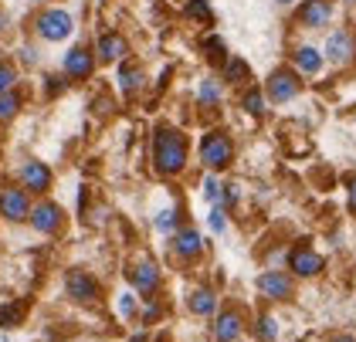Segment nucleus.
Returning a JSON list of instances; mask_svg holds the SVG:
<instances>
[{
  "label": "nucleus",
  "mask_w": 356,
  "mask_h": 342,
  "mask_svg": "<svg viewBox=\"0 0 356 342\" xmlns=\"http://www.w3.org/2000/svg\"><path fill=\"white\" fill-rule=\"evenodd\" d=\"M258 336H261V339H275V336H278V329H275V318H261V329H258Z\"/></svg>",
  "instance_id": "30"
},
{
  "label": "nucleus",
  "mask_w": 356,
  "mask_h": 342,
  "mask_svg": "<svg viewBox=\"0 0 356 342\" xmlns=\"http://www.w3.org/2000/svg\"><path fill=\"white\" fill-rule=\"evenodd\" d=\"M38 31H41V38H48V41H61V38L72 34V14H65V10H48V14L38 17Z\"/></svg>",
  "instance_id": "3"
},
{
  "label": "nucleus",
  "mask_w": 356,
  "mask_h": 342,
  "mask_svg": "<svg viewBox=\"0 0 356 342\" xmlns=\"http://www.w3.org/2000/svg\"><path fill=\"white\" fill-rule=\"evenodd\" d=\"M218 193H220L218 180H214V177H207V184H204V197H207V200H218Z\"/></svg>",
  "instance_id": "32"
},
{
  "label": "nucleus",
  "mask_w": 356,
  "mask_h": 342,
  "mask_svg": "<svg viewBox=\"0 0 356 342\" xmlns=\"http://www.w3.org/2000/svg\"><path fill=\"white\" fill-rule=\"evenodd\" d=\"M278 3H289V0H278Z\"/></svg>",
  "instance_id": "36"
},
{
  "label": "nucleus",
  "mask_w": 356,
  "mask_h": 342,
  "mask_svg": "<svg viewBox=\"0 0 356 342\" xmlns=\"http://www.w3.org/2000/svg\"><path fill=\"white\" fill-rule=\"evenodd\" d=\"M119 81H122V92H133V88H139V81H143V72H139V68H133V65H122Z\"/></svg>",
  "instance_id": "20"
},
{
  "label": "nucleus",
  "mask_w": 356,
  "mask_h": 342,
  "mask_svg": "<svg viewBox=\"0 0 356 342\" xmlns=\"http://www.w3.org/2000/svg\"><path fill=\"white\" fill-rule=\"evenodd\" d=\"M21 180H24L28 190L41 193V190H48V184H51V173H48V166H44V163H28V166L21 170Z\"/></svg>",
  "instance_id": "12"
},
{
  "label": "nucleus",
  "mask_w": 356,
  "mask_h": 342,
  "mask_svg": "<svg viewBox=\"0 0 356 342\" xmlns=\"http://www.w3.org/2000/svg\"><path fill=\"white\" fill-rule=\"evenodd\" d=\"M129 278H133V285H136V288L143 291V295H149V291L156 288V282H160V275H156V268H153V264H149V261L136 264Z\"/></svg>",
  "instance_id": "15"
},
{
  "label": "nucleus",
  "mask_w": 356,
  "mask_h": 342,
  "mask_svg": "<svg viewBox=\"0 0 356 342\" xmlns=\"http://www.w3.org/2000/svg\"><path fill=\"white\" fill-rule=\"evenodd\" d=\"M68 295L79 298V302H92V298L99 295V285H95L85 271H72V275H68Z\"/></svg>",
  "instance_id": "8"
},
{
  "label": "nucleus",
  "mask_w": 356,
  "mask_h": 342,
  "mask_svg": "<svg viewBox=\"0 0 356 342\" xmlns=\"http://www.w3.org/2000/svg\"><path fill=\"white\" fill-rule=\"evenodd\" d=\"M265 102H261V92H248L245 95V108L248 112H251V115H261V112H265Z\"/></svg>",
  "instance_id": "26"
},
{
  "label": "nucleus",
  "mask_w": 356,
  "mask_h": 342,
  "mask_svg": "<svg viewBox=\"0 0 356 342\" xmlns=\"http://www.w3.org/2000/svg\"><path fill=\"white\" fill-rule=\"evenodd\" d=\"M14 79H17V75H14V68H10V65H0V95L14 85Z\"/></svg>",
  "instance_id": "28"
},
{
  "label": "nucleus",
  "mask_w": 356,
  "mask_h": 342,
  "mask_svg": "<svg viewBox=\"0 0 356 342\" xmlns=\"http://www.w3.org/2000/svg\"><path fill=\"white\" fill-rule=\"evenodd\" d=\"M99 54H102L106 61H115V58H122V54H126V41H122L119 34H102V41H99Z\"/></svg>",
  "instance_id": "17"
},
{
  "label": "nucleus",
  "mask_w": 356,
  "mask_h": 342,
  "mask_svg": "<svg viewBox=\"0 0 356 342\" xmlns=\"http://www.w3.org/2000/svg\"><path fill=\"white\" fill-rule=\"evenodd\" d=\"M17 106H21L17 95H14V92H3V95H0V119H10V115L17 112Z\"/></svg>",
  "instance_id": "22"
},
{
  "label": "nucleus",
  "mask_w": 356,
  "mask_h": 342,
  "mask_svg": "<svg viewBox=\"0 0 356 342\" xmlns=\"http://www.w3.org/2000/svg\"><path fill=\"white\" fill-rule=\"evenodd\" d=\"M31 224L41 234H51L58 224H61V211H58L55 204H41V207H34V213H31Z\"/></svg>",
  "instance_id": "11"
},
{
  "label": "nucleus",
  "mask_w": 356,
  "mask_h": 342,
  "mask_svg": "<svg viewBox=\"0 0 356 342\" xmlns=\"http://www.w3.org/2000/svg\"><path fill=\"white\" fill-rule=\"evenodd\" d=\"M191 309L197 312V316H211V312L218 309V298H214V291L197 288V291L191 295Z\"/></svg>",
  "instance_id": "18"
},
{
  "label": "nucleus",
  "mask_w": 356,
  "mask_h": 342,
  "mask_svg": "<svg viewBox=\"0 0 356 342\" xmlns=\"http://www.w3.org/2000/svg\"><path fill=\"white\" fill-rule=\"evenodd\" d=\"M65 72H68L72 79H88V75H92V58H88V51H82V48L68 51V58H65Z\"/></svg>",
  "instance_id": "14"
},
{
  "label": "nucleus",
  "mask_w": 356,
  "mask_h": 342,
  "mask_svg": "<svg viewBox=\"0 0 356 342\" xmlns=\"http://www.w3.org/2000/svg\"><path fill=\"white\" fill-rule=\"evenodd\" d=\"M332 342H356V339H350V336H336Z\"/></svg>",
  "instance_id": "35"
},
{
  "label": "nucleus",
  "mask_w": 356,
  "mask_h": 342,
  "mask_svg": "<svg viewBox=\"0 0 356 342\" xmlns=\"http://www.w3.org/2000/svg\"><path fill=\"white\" fill-rule=\"evenodd\" d=\"M0 213H3L7 220H24L31 213L24 190H3V193H0Z\"/></svg>",
  "instance_id": "5"
},
{
  "label": "nucleus",
  "mask_w": 356,
  "mask_h": 342,
  "mask_svg": "<svg viewBox=\"0 0 356 342\" xmlns=\"http://www.w3.org/2000/svg\"><path fill=\"white\" fill-rule=\"evenodd\" d=\"M200 251V234H197V227H184L180 234H177V254L180 258H193Z\"/></svg>",
  "instance_id": "16"
},
{
  "label": "nucleus",
  "mask_w": 356,
  "mask_h": 342,
  "mask_svg": "<svg viewBox=\"0 0 356 342\" xmlns=\"http://www.w3.org/2000/svg\"><path fill=\"white\" fill-rule=\"evenodd\" d=\"M200 156H204V163H207L211 170H220V166L231 159V139H227L224 132L204 136V142H200Z\"/></svg>",
  "instance_id": "2"
},
{
  "label": "nucleus",
  "mask_w": 356,
  "mask_h": 342,
  "mask_svg": "<svg viewBox=\"0 0 356 342\" xmlns=\"http://www.w3.org/2000/svg\"><path fill=\"white\" fill-rule=\"evenodd\" d=\"M326 58L336 65H346L353 58V34L350 31H332L326 41Z\"/></svg>",
  "instance_id": "4"
},
{
  "label": "nucleus",
  "mask_w": 356,
  "mask_h": 342,
  "mask_svg": "<svg viewBox=\"0 0 356 342\" xmlns=\"http://www.w3.org/2000/svg\"><path fill=\"white\" fill-rule=\"evenodd\" d=\"M224 227H227V217H224V207H214V211H211V231H214V234H220Z\"/></svg>",
  "instance_id": "27"
},
{
  "label": "nucleus",
  "mask_w": 356,
  "mask_h": 342,
  "mask_svg": "<svg viewBox=\"0 0 356 342\" xmlns=\"http://www.w3.org/2000/svg\"><path fill=\"white\" fill-rule=\"evenodd\" d=\"M258 288H261L265 298H289L292 295V282L285 275H278V271H265L258 278Z\"/></svg>",
  "instance_id": "7"
},
{
  "label": "nucleus",
  "mask_w": 356,
  "mask_h": 342,
  "mask_svg": "<svg viewBox=\"0 0 356 342\" xmlns=\"http://www.w3.org/2000/svg\"><path fill=\"white\" fill-rule=\"evenodd\" d=\"M296 92H299V81H296L292 72H275L272 81H268V95H272V102H289Z\"/></svg>",
  "instance_id": "6"
},
{
  "label": "nucleus",
  "mask_w": 356,
  "mask_h": 342,
  "mask_svg": "<svg viewBox=\"0 0 356 342\" xmlns=\"http://www.w3.org/2000/svg\"><path fill=\"white\" fill-rule=\"evenodd\" d=\"M153 156H156V170L160 173H177L187 163V142L184 136H177L173 129H160L153 139Z\"/></svg>",
  "instance_id": "1"
},
{
  "label": "nucleus",
  "mask_w": 356,
  "mask_h": 342,
  "mask_svg": "<svg viewBox=\"0 0 356 342\" xmlns=\"http://www.w3.org/2000/svg\"><path fill=\"white\" fill-rule=\"evenodd\" d=\"M302 24L305 27H323L332 17V7H329V0H309L305 7H302Z\"/></svg>",
  "instance_id": "10"
},
{
  "label": "nucleus",
  "mask_w": 356,
  "mask_h": 342,
  "mask_svg": "<svg viewBox=\"0 0 356 342\" xmlns=\"http://www.w3.org/2000/svg\"><path fill=\"white\" fill-rule=\"evenodd\" d=\"M187 14H191V17H200V21H211L207 0H191V3H187Z\"/></svg>",
  "instance_id": "24"
},
{
  "label": "nucleus",
  "mask_w": 356,
  "mask_h": 342,
  "mask_svg": "<svg viewBox=\"0 0 356 342\" xmlns=\"http://www.w3.org/2000/svg\"><path fill=\"white\" fill-rule=\"evenodd\" d=\"M119 312H122V316H133V312H136V302H133V295H122V302H119Z\"/></svg>",
  "instance_id": "33"
},
{
  "label": "nucleus",
  "mask_w": 356,
  "mask_h": 342,
  "mask_svg": "<svg viewBox=\"0 0 356 342\" xmlns=\"http://www.w3.org/2000/svg\"><path fill=\"white\" fill-rule=\"evenodd\" d=\"M17 318H21V305H7V309H0V329L17 325Z\"/></svg>",
  "instance_id": "25"
},
{
  "label": "nucleus",
  "mask_w": 356,
  "mask_h": 342,
  "mask_svg": "<svg viewBox=\"0 0 356 342\" xmlns=\"http://www.w3.org/2000/svg\"><path fill=\"white\" fill-rule=\"evenodd\" d=\"M207 51H211V61H224V44H220V38H211V41H207Z\"/></svg>",
  "instance_id": "31"
},
{
  "label": "nucleus",
  "mask_w": 356,
  "mask_h": 342,
  "mask_svg": "<svg viewBox=\"0 0 356 342\" xmlns=\"http://www.w3.org/2000/svg\"><path fill=\"white\" fill-rule=\"evenodd\" d=\"M214 336H218V342H234L241 336V316H238V312H224V316H218Z\"/></svg>",
  "instance_id": "13"
},
{
  "label": "nucleus",
  "mask_w": 356,
  "mask_h": 342,
  "mask_svg": "<svg viewBox=\"0 0 356 342\" xmlns=\"http://www.w3.org/2000/svg\"><path fill=\"white\" fill-rule=\"evenodd\" d=\"M156 231L160 234H170V231H177V211H163L156 217Z\"/></svg>",
  "instance_id": "23"
},
{
  "label": "nucleus",
  "mask_w": 356,
  "mask_h": 342,
  "mask_svg": "<svg viewBox=\"0 0 356 342\" xmlns=\"http://www.w3.org/2000/svg\"><path fill=\"white\" fill-rule=\"evenodd\" d=\"M197 99H200V102H204V106H214V102H218L220 99V85L214 79H207L204 81V85H200V92H197Z\"/></svg>",
  "instance_id": "21"
},
{
  "label": "nucleus",
  "mask_w": 356,
  "mask_h": 342,
  "mask_svg": "<svg viewBox=\"0 0 356 342\" xmlns=\"http://www.w3.org/2000/svg\"><path fill=\"white\" fill-rule=\"evenodd\" d=\"M296 65H299L305 75H316V72L323 68V58H319V51H316V48H299V54H296Z\"/></svg>",
  "instance_id": "19"
},
{
  "label": "nucleus",
  "mask_w": 356,
  "mask_h": 342,
  "mask_svg": "<svg viewBox=\"0 0 356 342\" xmlns=\"http://www.w3.org/2000/svg\"><path fill=\"white\" fill-rule=\"evenodd\" d=\"M350 204H353V211H356V177H353V184H350Z\"/></svg>",
  "instance_id": "34"
},
{
  "label": "nucleus",
  "mask_w": 356,
  "mask_h": 342,
  "mask_svg": "<svg viewBox=\"0 0 356 342\" xmlns=\"http://www.w3.org/2000/svg\"><path fill=\"white\" fill-rule=\"evenodd\" d=\"M289 264H292V271H299V275H319L326 261H323V258H319L316 251H309V247H299V251H292Z\"/></svg>",
  "instance_id": "9"
},
{
  "label": "nucleus",
  "mask_w": 356,
  "mask_h": 342,
  "mask_svg": "<svg viewBox=\"0 0 356 342\" xmlns=\"http://www.w3.org/2000/svg\"><path fill=\"white\" fill-rule=\"evenodd\" d=\"M245 75H248L245 61H227V79H231V81H241Z\"/></svg>",
  "instance_id": "29"
}]
</instances>
